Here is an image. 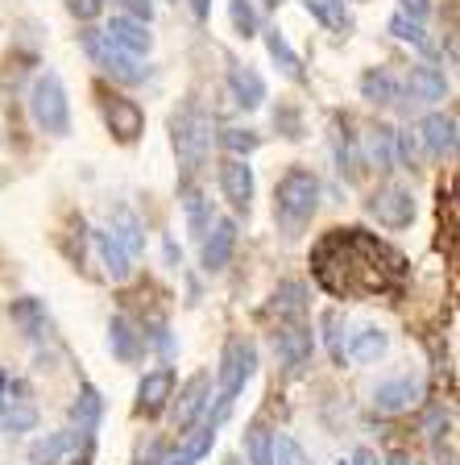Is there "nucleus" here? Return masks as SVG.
<instances>
[{"label":"nucleus","instance_id":"nucleus-6","mask_svg":"<svg viewBox=\"0 0 460 465\" xmlns=\"http://www.w3.org/2000/svg\"><path fill=\"white\" fill-rule=\"evenodd\" d=\"M274 353L287 370H299L311 361L316 353V329L303 320H279V329H274Z\"/></svg>","mask_w":460,"mask_h":465},{"label":"nucleus","instance_id":"nucleus-46","mask_svg":"<svg viewBox=\"0 0 460 465\" xmlns=\"http://www.w3.org/2000/svg\"><path fill=\"white\" fill-rule=\"evenodd\" d=\"M266 5H269V9H282V5H287V0H266Z\"/></svg>","mask_w":460,"mask_h":465},{"label":"nucleus","instance_id":"nucleus-3","mask_svg":"<svg viewBox=\"0 0 460 465\" xmlns=\"http://www.w3.org/2000/svg\"><path fill=\"white\" fill-rule=\"evenodd\" d=\"M29 116L42 134L67 137L71 134V100H67V84L58 79V71H42L29 84Z\"/></svg>","mask_w":460,"mask_h":465},{"label":"nucleus","instance_id":"nucleus-10","mask_svg":"<svg viewBox=\"0 0 460 465\" xmlns=\"http://www.w3.org/2000/svg\"><path fill=\"white\" fill-rule=\"evenodd\" d=\"M220 192H224V200H229L237 213L250 216L258 183H253V166L245 163V158H224L220 163Z\"/></svg>","mask_w":460,"mask_h":465},{"label":"nucleus","instance_id":"nucleus-5","mask_svg":"<svg viewBox=\"0 0 460 465\" xmlns=\"http://www.w3.org/2000/svg\"><path fill=\"white\" fill-rule=\"evenodd\" d=\"M79 42H83L87 58H92V63H96L104 75L121 79V84H137V79H145V71H150V67H142V58H133V54H125V50L108 46V38L100 34V29H83V34H79Z\"/></svg>","mask_w":460,"mask_h":465},{"label":"nucleus","instance_id":"nucleus-39","mask_svg":"<svg viewBox=\"0 0 460 465\" xmlns=\"http://www.w3.org/2000/svg\"><path fill=\"white\" fill-rule=\"evenodd\" d=\"M67 9H71V17H79V21H96L100 13H104V0H67Z\"/></svg>","mask_w":460,"mask_h":465},{"label":"nucleus","instance_id":"nucleus-4","mask_svg":"<svg viewBox=\"0 0 460 465\" xmlns=\"http://www.w3.org/2000/svg\"><path fill=\"white\" fill-rule=\"evenodd\" d=\"M258 374V345L250 337H229L220 349V370H216V399H220V416L237 403V395Z\"/></svg>","mask_w":460,"mask_h":465},{"label":"nucleus","instance_id":"nucleus-45","mask_svg":"<svg viewBox=\"0 0 460 465\" xmlns=\"http://www.w3.org/2000/svg\"><path fill=\"white\" fill-rule=\"evenodd\" d=\"M224 465H245V457H237V453H232V457H224Z\"/></svg>","mask_w":460,"mask_h":465},{"label":"nucleus","instance_id":"nucleus-35","mask_svg":"<svg viewBox=\"0 0 460 465\" xmlns=\"http://www.w3.org/2000/svg\"><path fill=\"white\" fill-rule=\"evenodd\" d=\"M220 145L229 150L232 158H250L253 150L261 145V137L253 134V129H237V125H232V129H220Z\"/></svg>","mask_w":460,"mask_h":465},{"label":"nucleus","instance_id":"nucleus-43","mask_svg":"<svg viewBox=\"0 0 460 465\" xmlns=\"http://www.w3.org/2000/svg\"><path fill=\"white\" fill-rule=\"evenodd\" d=\"M187 5H191V17H195V21H208L211 0H187Z\"/></svg>","mask_w":460,"mask_h":465},{"label":"nucleus","instance_id":"nucleus-42","mask_svg":"<svg viewBox=\"0 0 460 465\" xmlns=\"http://www.w3.org/2000/svg\"><path fill=\"white\" fill-rule=\"evenodd\" d=\"M348 465H382V461H377L374 449H357V453L348 457Z\"/></svg>","mask_w":460,"mask_h":465},{"label":"nucleus","instance_id":"nucleus-25","mask_svg":"<svg viewBox=\"0 0 460 465\" xmlns=\"http://www.w3.org/2000/svg\"><path fill=\"white\" fill-rule=\"evenodd\" d=\"M92 242H96V253H100V262H104V271H108L113 282H125L129 274H133V258L108 237V229H96L92 232Z\"/></svg>","mask_w":460,"mask_h":465},{"label":"nucleus","instance_id":"nucleus-22","mask_svg":"<svg viewBox=\"0 0 460 465\" xmlns=\"http://www.w3.org/2000/svg\"><path fill=\"white\" fill-rule=\"evenodd\" d=\"M142 345H145V337L133 329V320L113 316V324H108V349H113V358L116 361H137L142 358Z\"/></svg>","mask_w":460,"mask_h":465},{"label":"nucleus","instance_id":"nucleus-41","mask_svg":"<svg viewBox=\"0 0 460 465\" xmlns=\"http://www.w3.org/2000/svg\"><path fill=\"white\" fill-rule=\"evenodd\" d=\"M398 13H406V17L423 21L427 13H432V0H403V9H398Z\"/></svg>","mask_w":460,"mask_h":465},{"label":"nucleus","instance_id":"nucleus-2","mask_svg":"<svg viewBox=\"0 0 460 465\" xmlns=\"http://www.w3.org/2000/svg\"><path fill=\"white\" fill-rule=\"evenodd\" d=\"M171 145H174V158H179V171L191 179L200 174V166L208 163V150H211V116L203 113L195 100L174 108L171 116Z\"/></svg>","mask_w":460,"mask_h":465},{"label":"nucleus","instance_id":"nucleus-7","mask_svg":"<svg viewBox=\"0 0 460 465\" xmlns=\"http://www.w3.org/2000/svg\"><path fill=\"white\" fill-rule=\"evenodd\" d=\"M369 216L386 229H406L415 221V195L403 183H386L369 195Z\"/></svg>","mask_w":460,"mask_h":465},{"label":"nucleus","instance_id":"nucleus-47","mask_svg":"<svg viewBox=\"0 0 460 465\" xmlns=\"http://www.w3.org/2000/svg\"><path fill=\"white\" fill-rule=\"evenodd\" d=\"M340 465H348V461H340Z\"/></svg>","mask_w":460,"mask_h":465},{"label":"nucleus","instance_id":"nucleus-36","mask_svg":"<svg viewBox=\"0 0 460 465\" xmlns=\"http://www.w3.org/2000/svg\"><path fill=\"white\" fill-rule=\"evenodd\" d=\"M324 329H328V349H332V358L336 361H348L345 358V345H348V341H345V332H348L345 312H340V308H328L324 312Z\"/></svg>","mask_w":460,"mask_h":465},{"label":"nucleus","instance_id":"nucleus-8","mask_svg":"<svg viewBox=\"0 0 460 465\" xmlns=\"http://www.w3.org/2000/svg\"><path fill=\"white\" fill-rule=\"evenodd\" d=\"M232 250H237V221L220 216V221H211V229L203 232V242H200V266L208 274H220L224 266L232 262Z\"/></svg>","mask_w":460,"mask_h":465},{"label":"nucleus","instance_id":"nucleus-34","mask_svg":"<svg viewBox=\"0 0 460 465\" xmlns=\"http://www.w3.org/2000/svg\"><path fill=\"white\" fill-rule=\"evenodd\" d=\"M229 17L240 38H258L261 17H258V9H253V0H229Z\"/></svg>","mask_w":460,"mask_h":465},{"label":"nucleus","instance_id":"nucleus-1","mask_svg":"<svg viewBox=\"0 0 460 465\" xmlns=\"http://www.w3.org/2000/svg\"><path fill=\"white\" fill-rule=\"evenodd\" d=\"M319 200H324V187H319V174L311 166H290L287 174L274 187V221L287 237L303 232L311 224V216L319 213Z\"/></svg>","mask_w":460,"mask_h":465},{"label":"nucleus","instance_id":"nucleus-11","mask_svg":"<svg viewBox=\"0 0 460 465\" xmlns=\"http://www.w3.org/2000/svg\"><path fill=\"white\" fill-rule=\"evenodd\" d=\"M423 378H390V382H382V387L374 391V407L382 411V416H403V411H411V407H419L423 399Z\"/></svg>","mask_w":460,"mask_h":465},{"label":"nucleus","instance_id":"nucleus-30","mask_svg":"<svg viewBox=\"0 0 460 465\" xmlns=\"http://www.w3.org/2000/svg\"><path fill=\"white\" fill-rule=\"evenodd\" d=\"M369 158H374V166L377 171H386V174L398 166V154H394V129L390 125L369 129Z\"/></svg>","mask_w":460,"mask_h":465},{"label":"nucleus","instance_id":"nucleus-12","mask_svg":"<svg viewBox=\"0 0 460 465\" xmlns=\"http://www.w3.org/2000/svg\"><path fill=\"white\" fill-rule=\"evenodd\" d=\"M171 399H174V370L171 366L145 370L142 382H137V411L142 416H162Z\"/></svg>","mask_w":460,"mask_h":465},{"label":"nucleus","instance_id":"nucleus-38","mask_svg":"<svg viewBox=\"0 0 460 465\" xmlns=\"http://www.w3.org/2000/svg\"><path fill=\"white\" fill-rule=\"evenodd\" d=\"M116 9H121V17H133V21H145L150 25L153 21V0H113Z\"/></svg>","mask_w":460,"mask_h":465},{"label":"nucleus","instance_id":"nucleus-17","mask_svg":"<svg viewBox=\"0 0 460 465\" xmlns=\"http://www.w3.org/2000/svg\"><path fill=\"white\" fill-rule=\"evenodd\" d=\"M9 316H13V324L21 329V337L25 341H50L54 337V324H50V312H46V303L42 300H17L9 308Z\"/></svg>","mask_w":460,"mask_h":465},{"label":"nucleus","instance_id":"nucleus-32","mask_svg":"<svg viewBox=\"0 0 460 465\" xmlns=\"http://www.w3.org/2000/svg\"><path fill=\"white\" fill-rule=\"evenodd\" d=\"M390 34H394L398 42H411V46H419V50L432 46V38H427V29H423V21L406 17V13H394V17H390Z\"/></svg>","mask_w":460,"mask_h":465},{"label":"nucleus","instance_id":"nucleus-28","mask_svg":"<svg viewBox=\"0 0 460 465\" xmlns=\"http://www.w3.org/2000/svg\"><path fill=\"white\" fill-rule=\"evenodd\" d=\"M266 50H269V58L279 63V71L287 79H295V84H303V58L290 50V42L282 38L279 29H266Z\"/></svg>","mask_w":460,"mask_h":465},{"label":"nucleus","instance_id":"nucleus-29","mask_svg":"<svg viewBox=\"0 0 460 465\" xmlns=\"http://www.w3.org/2000/svg\"><path fill=\"white\" fill-rule=\"evenodd\" d=\"M182 213H187V229H191L195 242H203V232L211 229V200L203 192H187V200H182Z\"/></svg>","mask_w":460,"mask_h":465},{"label":"nucleus","instance_id":"nucleus-24","mask_svg":"<svg viewBox=\"0 0 460 465\" xmlns=\"http://www.w3.org/2000/svg\"><path fill=\"white\" fill-rule=\"evenodd\" d=\"M386 349H390V332L377 329V324H369V329H361V332H353V337H348L345 358L348 361H377Z\"/></svg>","mask_w":460,"mask_h":465},{"label":"nucleus","instance_id":"nucleus-20","mask_svg":"<svg viewBox=\"0 0 460 465\" xmlns=\"http://www.w3.org/2000/svg\"><path fill=\"white\" fill-rule=\"evenodd\" d=\"M229 87H232V100H237L245 113L266 104V79H261L253 67H240V63L229 67Z\"/></svg>","mask_w":460,"mask_h":465},{"label":"nucleus","instance_id":"nucleus-31","mask_svg":"<svg viewBox=\"0 0 460 465\" xmlns=\"http://www.w3.org/2000/svg\"><path fill=\"white\" fill-rule=\"evenodd\" d=\"M274 432L266 424H253L245 436V465H274V449H269Z\"/></svg>","mask_w":460,"mask_h":465},{"label":"nucleus","instance_id":"nucleus-14","mask_svg":"<svg viewBox=\"0 0 460 465\" xmlns=\"http://www.w3.org/2000/svg\"><path fill=\"white\" fill-rule=\"evenodd\" d=\"M100 34L108 38V46L125 50V54H133V58H145L153 46L150 25H145V21H133V17H113L108 29H100Z\"/></svg>","mask_w":460,"mask_h":465},{"label":"nucleus","instance_id":"nucleus-9","mask_svg":"<svg viewBox=\"0 0 460 465\" xmlns=\"http://www.w3.org/2000/svg\"><path fill=\"white\" fill-rule=\"evenodd\" d=\"M208 399H211V374H191L182 382L179 399H174V432H187L191 424H200V416L208 411Z\"/></svg>","mask_w":460,"mask_h":465},{"label":"nucleus","instance_id":"nucleus-40","mask_svg":"<svg viewBox=\"0 0 460 465\" xmlns=\"http://www.w3.org/2000/svg\"><path fill=\"white\" fill-rule=\"evenodd\" d=\"M440 432H452V411L448 407H432V416H427V436L440 440Z\"/></svg>","mask_w":460,"mask_h":465},{"label":"nucleus","instance_id":"nucleus-19","mask_svg":"<svg viewBox=\"0 0 460 465\" xmlns=\"http://www.w3.org/2000/svg\"><path fill=\"white\" fill-rule=\"evenodd\" d=\"M357 87H361V96L369 100V104H398V100H403V79L386 67H369Z\"/></svg>","mask_w":460,"mask_h":465},{"label":"nucleus","instance_id":"nucleus-33","mask_svg":"<svg viewBox=\"0 0 460 465\" xmlns=\"http://www.w3.org/2000/svg\"><path fill=\"white\" fill-rule=\"evenodd\" d=\"M269 449H274V465H311V457H307V449L299 445L290 432H274V440H269Z\"/></svg>","mask_w":460,"mask_h":465},{"label":"nucleus","instance_id":"nucleus-26","mask_svg":"<svg viewBox=\"0 0 460 465\" xmlns=\"http://www.w3.org/2000/svg\"><path fill=\"white\" fill-rule=\"evenodd\" d=\"M269 312L279 320H303L307 316V287L303 282H279V287H274V300H269Z\"/></svg>","mask_w":460,"mask_h":465},{"label":"nucleus","instance_id":"nucleus-27","mask_svg":"<svg viewBox=\"0 0 460 465\" xmlns=\"http://www.w3.org/2000/svg\"><path fill=\"white\" fill-rule=\"evenodd\" d=\"M100 416H104V399H100V391L96 387H83L75 395V403H71V420L79 424V432H83V436H92V432H96V424H100Z\"/></svg>","mask_w":460,"mask_h":465},{"label":"nucleus","instance_id":"nucleus-44","mask_svg":"<svg viewBox=\"0 0 460 465\" xmlns=\"http://www.w3.org/2000/svg\"><path fill=\"white\" fill-rule=\"evenodd\" d=\"M386 465H419V461H415V457H406V453H390V457H386Z\"/></svg>","mask_w":460,"mask_h":465},{"label":"nucleus","instance_id":"nucleus-21","mask_svg":"<svg viewBox=\"0 0 460 465\" xmlns=\"http://www.w3.org/2000/svg\"><path fill=\"white\" fill-rule=\"evenodd\" d=\"M79 445V432L75 428H63V432H46L29 445V461L34 465H63V457Z\"/></svg>","mask_w":460,"mask_h":465},{"label":"nucleus","instance_id":"nucleus-23","mask_svg":"<svg viewBox=\"0 0 460 465\" xmlns=\"http://www.w3.org/2000/svg\"><path fill=\"white\" fill-rule=\"evenodd\" d=\"M406 87H411V96L423 100V104H436V100L448 96V79H444V71L440 67H427V63L411 67V75H406Z\"/></svg>","mask_w":460,"mask_h":465},{"label":"nucleus","instance_id":"nucleus-13","mask_svg":"<svg viewBox=\"0 0 460 465\" xmlns=\"http://www.w3.org/2000/svg\"><path fill=\"white\" fill-rule=\"evenodd\" d=\"M216 445V420H203V424H191L187 432H179V445L171 449L166 465H200L203 457Z\"/></svg>","mask_w":460,"mask_h":465},{"label":"nucleus","instance_id":"nucleus-15","mask_svg":"<svg viewBox=\"0 0 460 465\" xmlns=\"http://www.w3.org/2000/svg\"><path fill=\"white\" fill-rule=\"evenodd\" d=\"M108 237H113L129 258H142L145 253V224L133 208H125V203H116L113 216H108Z\"/></svg>","mask_w":460,"mask_h":465},{"label":"nucleus","instance_id":"nucleus-16","mask_svg":"<svg viewBox=\"0 0 460 465\" xmlns=\"http://www.w3.org/2000/svg\"><path fill=\"white\" fill-rule=\"evenodd\" d=\"M419 137L427 145V154L444 158V154H456V116L452 113H427L419 121Z\"/></svg>","mask_w":460,"mask_h":465},{"label":"nucleus","instance_id":"nucleus-37","mask_svg":"<svg viewBox=\"0 0 460 465\" xmlns=\"http://www.w3.org/2000/svg\"><path fill=\"white\" fill-rule=\"evenodd\" d=\"M303 9L324 25H340V0H303Z\"/></svg>","mask_w":460,"mask_h":465},{"label":"nucleus","instance_id":"nucleus-18","mask_svg":"<svg viewBox=\"0 0 460 465\" xmlns=\"http://www.w3.org/2000/svg\"><path fill=\"white\" fill-rule=\"evenodd\" d=\"M104 116H108V129H113L121 142H137V137H142V129H145V113L137 108V100H129V96H113V100H108Z\"/></svg>","mask_w":460,"mask_h":465}]
</instances>
